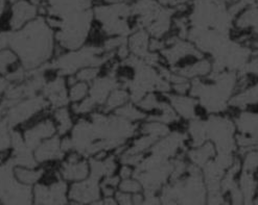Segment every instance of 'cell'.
<instances>
[{
	"mask_svg": "<svg viewBox=\"0 0 258 205\" xmlns=\"http://www.w3.org/2000/svg\"><path fill=\"white\" fill-rule=\"evenodd\" d=\"M235 36H248L258 38V5H250L243 9L233 20Z\"/></svg>",
	"mask_w": 258,
	"mask_h": 205,
	"instance_id": "8",
	"label": "cell"
},
{
	"mask_svg": "<svg viewBox=\"0 0 258 205\" xmlns=\"http://www.w3.org/2000/svg\"><path fill=\"white\" fill-rule=\"evenodd\" d=\"M113 114L125 121L135 124H140L143 120H146L148 117L147 114L145 112H142L135 104H133V102H128V104L118 109Z\"/></svg>",
	"mask_w": 258,
	"mask_h": 205,
	"instance_id": "16",
	"label": "cell"
},
{
	"mask_svg": "<svg viewBox=\"0 0 258 205\" xmlns=\"http://www.w3.org/2000/svg\"><path fill=\"white\" fill-rule=\"evenodd\" d=\"M257 181H258V180H257Z\"/></svg>",
	"mask_w": 258,
	"mask_h": 205,
	"instance_id": "25",
	"label": "cell"
},
{
	"mask_svg": "<svg viewBox=\"0 0 258 205\" xmlns=\"http://www.w3.org/2000/svg\"><path fill=\"white\" fill-rule=\"evenodd\" d=\"M90 93V84L84 81L77 80L75 83L68 86V99L70 105L78 104L87 98Z\"/></svg>",
	"mask_w": 258,
	"mask_h": 205,
	"instance_id": "17",
	"label": "cell"
},
{
	"mask_svg": "<svg viewBox=\"0 0 258 205\" xmlns=\"http://www.w3.org/2000/svg\"><path fill=\"white\" fill-rule=\"evenodd\" d=\"M136 168L133 166L126 165V164H120L119 168L117 170V175L119 176L120 179H126V178H131L134 176Z\"/></svg>",
	"mask_w": 258,
	"mask_h": 205,
	"instance_id": "21",
	"label": "cell"
},
{
	"mask_svg": "<svg viewBox=\"0 0 258 205\" xmlns=\"http://www.w3.org/2000/svg\"><path fill=\"white\" fill-rule=\"evenodd\" d=\"M151 35L146 28H136L127 37V46L131 54L140 60H145L146 56L151 52L150 43Z\"/></svg>",
	"mask_w": 258,
	"mask_h": 205,
	"instance_id": "11",
	"label": "cell"
},
{
	"mask_svg": "<svg viewBox=\"0 0 258 205\" xmlns=\"http://www.w3.org/2000/svg\"><path fill=\"white\" fill-rule=\"evenodd\" d=\"M241 162V171L252 174H258V147L239 155Z\"/></svg>",
	"mask_w": 258,
	"mask_h": 205,
	"instance_id": "18",
	"label": "cell"
},
{
	"mask_svg": "<svg viewBox=\"0 0 258 205\" xmlns=\"http://www.w3.org/2000/svg\"><path fill=\"white\" fill-rule=\"evenodd\" d=\"M41 94L47 101L50 110L70 106L68 99V85L65 76L51 74Z\"/></svg>",
	"mask_w": 258,
	"mask_h": 205,
	"instance_id": "7",
	"label": "cell"
},
{
	"mask_svg": "<svg viewBox=\"0 0 258 205\" xmlns=\"http://www.w3.org/2000/svg\"><path fill=\"white\" fill-rule=\"evenodd\" d=\"M33 152L39 166L60 163L65 156L61 148V137L59 136L43 141Z\"/></svg>",
	"mask_w": 258,
	"mask_h": 205,
	"instance_id": "9",
	"label": "cell"
},
{
	"mask_svg": "<svg viewBox=\"0 0 258 205\" xmlns=\"http://www.w3.org/2000/svg\"><path fill=\"white\" fill-rule=\"evenodd\" d=\"M119 189L122 193L126 194H139L142 188V183L139 179H136L134 177L121 179L119 182Z\"/></svg>",
	"mask_w": 258,
	"mask_h": 205,
	"instance_id": "20",
	"label": "cell"
},
{
	"mask_svg": "<svg viewBox=\"0 0 258 205\" xmlns=\"http://www.w3.org/2000/svg\"><path fill=\"white\" fill-rule=\"evenodd\" d=\"M128 102H131L130 91H128L124 86L118 85L109 94L104 106L99 110L103 111L106 114H113L118 109L128 104Z\"/></svg>",
	"mask_w": 258,
	"mask_h": 205,
	"instance_id": "14",
	"label": "cell"
},
{
	"mask_svg": "<svg viewBox=\"0 0 258 205\" xmlns=\"http://www.w3.org/2000/svg\"><path fill=\"white\" fill-rule=\"evenodd\" d=\"M173 129L174 127L158 119L153 118V117H147V119L138 125V134L152 137L158 141L159 139L167 136Z\"/></svg>",
	"mask_w": 258,
	"mask_h": 205,
	"instance_id": "13",
	"label": "cell"
},
{
	"mask_svg": "<svg viewBox=\"0 0 258 205\" xmlns=\"http://www.w3.org/2000/svg\"><path fill=\"white\" fill-rule=\"evenodd\" d=\"M217 154V148L209 141H206L201 145L189 146L185 151V156L187 158L188 163L201 170L216 157Z\"/></svg>",
	"mask_w": 258,
	"mask_h": 205,
	"instance_id": "10",
	"label": "cell"
},
{
	"mask_svg": "<svg viewBox=\"0 0 258 205\" xmlns=\"http://www.w3.org/2000/svg\"><path fill=\"white\" fill-rule=\"evenodd\" d=\"M49 114L56 126L58 136L64 137L70 135L77 121L76 116L74 115L73 111H71L70 106L52 109L50 110Z\"/></svg>",
	"mask_w": 258,
	"mask_h": 205,
	"instance_id": "12",
	"label": "cell"
},
{
	"mask_svg": "<svg viewBox=\"0 0 258 205\" xmlns=\"http://www.w3.org/2000/svg\"><path fill=\"white\" fill-rule=\"evenodd\" d=\"M49 113L40 115L36 119L21 127L25 144L33 151L43 141L58 136V130Z\"/></svg>",
	"mask_w": 258,
	"mask_h": 205,
	"instance_id": "4",
	"label": "cell"
},
{
	"mask_svg": "<svg viewBox=\"0 0 258 205\" xmlns=\"http://www.w3.org/2000/svg\"><path fill=\"white\" fill-rule=\"evenodd\" d=\"M50 112V108L42 94L27 97L8 109L6 120L12 128L23 127L40 115Z\"/></svg>",
	"mask_w": 258,
	"mask_h": 205,
	"instance_id": "3",
	"label": "cell"
},
{
	"mask_svg": "<svg viewBox=\"0 0 258 205\" xmlns=\"http://www.w3.org/2000/svg\"><path fill=\"white\" fill-rule=\"evenodd\" d=\"M207 140L217 148L218 153L236 154V126L233 115L229 113L205 116Z\"/></svg>",
	"mask_w": 258,
	"mask_h": 205,
	"instance_id": "2",
	"label": "cell"
},
{
	"mask_svg": "<svg viewBox=\"0 0 258 205\" xmlns=\"http://www.w3.org/2000/svg\"><path fill=\"white\" fill-rule=\"evenodd\" d=\"M38 17H40V12L37 5L31 0H19L11 4L4 29L12 32L19 31Z\"/></svg>",
	"mask_w": 258,
	"mask_h": 205,
	"instance_id": "5",
	"label": "cell"
},
{
	"mask_svg": "<svg viewBox=\"0 0 258 205\" xmlns=\"http://www.w3.org/2000/svg\"><path fill=\"white\" fill-rule=\"evenodd\" d=\"M10 48L17 53L21 66L27 71L41 69L54 57L55 33L44 18L38 17L19 31H11Z\"/></svg>",
	"mask_w": 258,
	"mask_h": 205,
	"instance_id": "1",
	"label": "cell"
},
{
	"mask_svg": "<svg viewBox=\"0 0 258 205\" xmlns=\"http://www.w3.org/2000/svg\"><path fill=\"white\" fill-rule=\"evenodd\" d=\"M165 96L169 102V105L174 109L183 123L205 117V114L202 108H201L198 99L190 94L177 95L169 93Z\"/></svg>",
	"mask_w": 258,
	"mask_h": 205,
	"instance_id": "6",
	"label": "cell"
},
{
	"mask_svg": "<svg viewBox=\"0 0 258 205\" xmlns=\"http://www.w3.org/2000/svg\"><path fill=\"white\" fill-rule=\"evenodd\" d=\"M10 7V0H0V29H4L5 27V22L8 17Z\"/></svg>",
	"mask_w": 258,
	"mask_h": 205,
	"instance_id": "22",
	"label": "cell"
},
{
	"mask_svg": "<svg viewBox=\"0 0 258 205\" xmlns=\"http://www.w3.org/2000/svg\"><path fill=\"white\" fill-rule=\"evenodd\" d=\"M102 74H103V68L102 67L91 65V66H86V67L81 68L75 75H76L78 80L91 84L94 80H96Z\"/></svg>",
	"mask_w": 258,
	"mask_h": 205,
	"instance_id": "19",
	"label": "cell"
},
{
	"mask_svg": "<svg viewBox=\"0 0 258 205\" xmlns=\"http://www.w3.org/2000/svg\"><path fill=\"white\" fill-rule=\"evenodd\" d=\"M14 177L18 183L23 185H33L38 183L44 176L45 169L43 166L38 167H21L14 166Z\"/></svg>",
	"mask_w": 258,
	"mask_h": 205,
	"instance_id": "15",
	"label": "cell"
},
{
	"mask_svg": "<svg viewBox=\"0 0 258 205\" xmlns=\"http://www.w3.org/2000/svg\"><path fill=\"white\" fill-rule=\"evenodd\" d=\"M16 2H19V0H10V3L11 4H13V3H16ZM32 3H34L35 5H37V6H40V4L41 3H43V0H31Z\"/></svg>",
	"mask_w": 258,
	"mask_h": 205,
	"instance_id": "23",
	"label": "cell"
},
{
	"mask_svg": "<svg viewBox=\"0 0 258 205\" xmlns=\"http://www.w3.org/2000/svg\"><path fill=\"white\" fill-rule=\"evenodd\" d=\"M254 205H258V196H257L256 200H254Z\"/></svg>",
	"mask_w": 258,
	"mask_h": 205,
	"instance_id": "24",
	"label": "cell"
}]
</instances>
